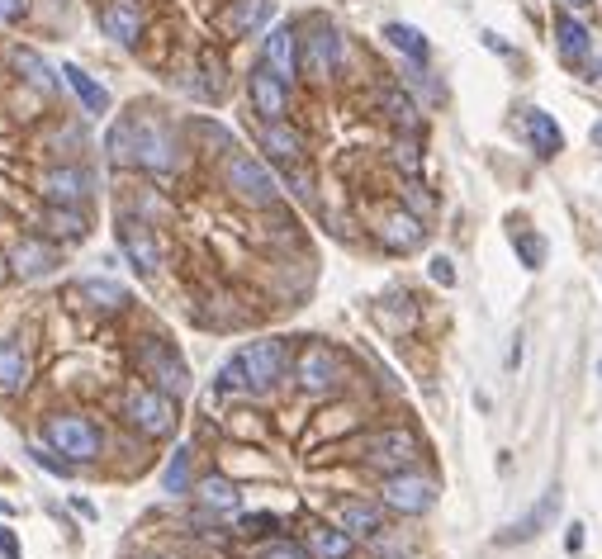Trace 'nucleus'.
<instances>
[{
	"label": "nucleus",
	"instance_id": "f257e3e1",
	"mask_svg": "<svg viewBox=\"0 0 602 559\" xmlns=\"http://www.w3.org/2000/svg\"><path fill=\"white\" fill-rule=\"evenodd\" d=\"M105 152H110L114 166H143V171H157V176L176 171V162H181L176 133L152 109H128L124 119H114Z\"/></svg>",
	"mask_w": 602,
	"mask_h": 559
},
{
	"label": "nucleus",
	"instance_id": "f03ea898",
	"mask_svg": "<svg viewBox=\"0 0 602 559\" xmlns=\"http://www.w3.org/2000/svg\"><path fill=\"white\" fill-rule=\"evenodd\" d=\"M285 365H290V356H285V342L280 337H261V342H247L233 356V361L219 370V389L223 394H233V389H247V394H266L275 379L285 375Z\"/></svg>",
	"mask_w": 602,
	"mask_h": 559
},
{
	"label": "nucleus",
	"instance_id": "7ed1b4c3",
	"mask_svg": "<svg viewBox=\"0 0 602 559\" xmlns=\"http://www.w3.org/2000/svg\"><path fill=\"white\" fill-rule=\"evenodd\" d=\"M124 422L133 432L152 436V441H166V436L181 427V408H176V398L162 394L157 384H133L124 398Z\"/></svg>",
	"mask_w": 602,
	"mask_h": 559
},
{
	"label": "nucleus",
	"instance_id": "20e7f679",
	"mask_svg": "<svg viewBox=\"0 0 602 559\" xmlns=\"http://www.w3.org/2000/svg\"><path fill=\"white\" fill-rule=\"evenodd\" d=\"M43 441H48L57 455H67L72 465H91V460H100V451H105V436H100V427H95L91 417H81V413L48 417Z\"/></svg>",
	"mask_w": 602,
	"mask_h": 559
},
{
	"label": "nucleus",
	"instance_id": "39448f33",
	"mask_svg": "<svg viewBox=\"0 0 602 559\" xmlns=\"http://www.w3.org/2000/svg\"><path fill=\"white\" fill-rule=\"evenodd\" d=\"M223 185H228L242 204H256V209H266V204L280 199V185H275L271 171L256 162L252 152H238V147H233L228 162H223Z\"/></svg>",
	"mask_w": 602,
	"mask_h": 559
},
{
	"label": "nucleus",
	"instance_id": "423d86ee",
	"mask_svg": "<svg viewBox=\"0 0 602 559\" xmlns=\"http://www.w3.org/2000/svg\"><path fill=\"white\" fill-rule=\"evenodd\" d=\"M133 356H138V370H143L162 394H171V398L190 394V365L176 356V346L171 342H162V337H143Z\"/></svg>",
	"mask_w": 602,
	"mask_h": 559
},
{
	"label": "nucleus",
	"instance_id": "0eeeda50",
	"mask_svg": "<svg viewBox=\"0 0 602 559\" xmlns=\"http://www.w3.org/2000/svg\"><path fill=\"white\" fill-rule=\"evenodd\" d=\"M294 379H299L304 394H332V389L342 384V361H337V351L323 342L304 346L299 361H294Z\"/></svg>",
	"mask_w": 602,
	"mask_h": 559
},
{
	"label": "nucleus",
	"instance_id": "6e6552de",
	"mask_svg": "<svg viewBox=\"0 0 602 559\" xmlns=\"http://www.w3.org/2000/svg\"><path fill=\"white\" fill-rule=\"evenodd\" d=\"M384 503L394 512H403V517H418V512H427L437 503V484L422 479V474H389L384 479Z\"/></svg>",
	"mask_w": 602,
	"mask_h": 559
},
{
	"label": "nucleus",
	"instance_id": "1a4fd4ad",
	"mask_svg": "<svg viewBox=\"0 0 602 559\" xmlns=\"http://www.w3.org/2000/svg\"><path fill=\"white\" fill-rule=\"evenodd\" d=\"M365 460L380 469H403L418 460V436L403 432V427H384V432H375L370 441H365Z\"/></svg>",
	"mask_w": 602,
	"mask_h": 559
},
{
	"label": "nucleus",
	"instance_id": "9d476101",
	"mask_svg": "<svg viewBox=\"0 0 602 559\" xmlns=\"http://www.w3.org/2000/svg\"><path fill=\"white\" fill-rule=\"evenodd\" d=\"M119 252L128 256V266L138 275H157L162 271V247H157V237L147 223H119Z\"/></svg>",
	"mask_w": 602,
	"mask_h": 559
},
{
	"label": "nucleus",
	"instance_id": "9b49d317",
	"mask_svg": "<svg viewBox=\"0 0 602 559\" xmlns=\"http://www.w3.org/2000/svg\"><path fill=\"white\" fill-rule=\"evenodd\" d=\"M337 62H342V38H337V29L332 24H313V34L304 38V72L313 76V81H328L332 72H337Z\"/></svg>",
	"mask_w": 602,
	"mask_h": 559
},
{
	"label": "nucleus",
	"instance_id": "f8f14e48",
	"mask_svg": "<svg viewBox=\"0 0 602 559\" xmlns=\"http://www.w3.org/2000/svg\"><path fill=\"white\" fill-rule=\"evenodd\" d=\"M247 91H252V105L256 114L266 119V124H280L285 119V105H290V91H285V81L261 62V67H252V76H247Z\"/></svg>",
	"mask_w": 602,
	"mask_h": 559
},
{
	"label": "nucleus",
	"instance_id": "ddd939ff",
	"mask_svg": "<svg viewBox=\"0 0 602 559\" xmlns=\"http://www.w3.org/2000/svg\"><path fill=\"white\" fill-rule=\"evenodd\" d=\"M95 190L91 171L86 166H53L48 176H43V195L53 199V204H62V209H76V204H86Z\"/></svg>",
	"mask_w": 602,
	"mask_h": 559
},
{
	"label": "nucleus",
	"instance_id": "4468645a",
	"mask_svg": "<svg viewBox=\"0 0 602 559\" xmlns=\"http://www.w3.org/2000/svg\"><path fill=\"white\" fill-rule=\"evenodd\" d=\"M100 29L114 43H138V34H143V5L138 0H105L100 5Z\"/></svg>",
	"mask_w": 602,
	"mask_h": 559
},
{
	"label": "nucleus",
	"instance_id": "2eb2a0df",
	"mask_svg": "<svg viewBox=\"0 0 602 559\" xmlns=\"http://www.w3.org/2000/svg\"><path fill=\"white\" fill-rule=\"evenodd\" d=\"M261 53H266V67L290 86L294 72H299V38H294L290 24H275L271 34H266V43H261Z\"/></svg>",
	"mask_w": 602,
	"mask_h": 559
},
{
	"label": "nucleus",
	"instance_id": "dca6fc26",
	"mask_svg": "<svg viewBox=\"0 0 602 559\" xmlns=\"http://www.w3.org/2000/svg\"><path fill=\"white\" fill-rule=\"evenodd\" d=\"M57 266V247L53 242H38V237H24L15 252H10V271L24 275V280H38Z\"/></svg>",
	"mask_w": 602,
	"mask_h": 559
},
{
	"label": "nucleus",
	"instance_id": "f3484780",
	"mask_svg": "<svg viewBox=\"0 0 602 559\" xmlns=\"http://www.w3.org/2000/svg\"><path fill=\"white\" fill-rule=\"evenodd\" d=\"M29 389V351L15 337H0V394H24Z\"/></svg>",
	"mask_w": 602,
	"mask_h": 559
},
{
	"label": "nucleus",
	"instance_id": "a211bd4d",
	"mask_svg": "<svg viewBox=\"0 0 602 559\" xmlns=\"http://www.w3.org/2000/svg\"><path fill=\"white\" fill-rule=\"evenodd\" d=\"M261 147H266V152H271V162H280L285 171L304 162V138H299V133H294L285 119H280V124H266V128H261Z\"/></svg>",
	"mask_w": 602,
	"mask_h": 559
},
{
	"label": "nucleus",
	"instance_id": "6ab92c4d",
	"mask_svg": "<svg viewBox=\"0 0 602 559\" xmlns=\"http://www.w3.org/2000/svg\"><path fill=\"white\" fill-rule=\"evenodd\" d=\"M522 133L531 138V147H536L541 157H555V152L565 147V133H560V124L550 119L546 109H527V114H522Z\"/></svg>",
	"mask_w": 602,
	"mask_h": 559
},
{
	"label": "nucleus",
	"instance_id": "aec40b11",
	"mask_svg": "<svg viewBox=\"0 0 602 559\" xmlns=\"http://www.w3.org/2000/svg\"><path fill=\"white\" fill-rule=\"evenodd\" d=\"M271 0H233V10H228V15H223V29H228V34H256V29H261V24H266V19H271Z\"/></svg>",
	"mask_w": 602,
	"mask_h": 559
},
{
	"label": "nucleus",
	"instance_id": "412c9836",
	"mask_svg": "<svg viewBox=\"0 0 602 559\" xmlns=\"http://www.w3.org/2000/svg\"><path fill=\"white\" fill-rule=\"evenodd\" d=\"M555 43H560V53H565L569 62H588V57H593V34H588L574 15L555 19Z\"/></svg>",
	"mask_w": 602,
	"mask_h": 559
},
{
	"label": "nucleus",
	"instance_id": "4be33fe9",
	"mask_svg": "<svg viewBox=\"0 0 602 559\" xmlns=\"http://www.w3.org/2000/svg\"><path fill=\"white\" fill-rule=\"evenodd\" d=\"M384 247L389 252H413V247H422V237H427V228H422L413 214H394V218H384Z\"/></svg>",
	"mask_w": 602,
	"mask_h": 559
},
{
	"label": "nucleus",
	"instance_id": "5701e85b",
	"mask_svg": "<svg viewBox=\"0 0 602 559\" xmlns=\"http://www.w3.org/2000/svg\"><path fill=\"white\" fill-rule=\"evenodd\" d=\"M337 517H342V531H351V536H375L384 526V507L365 503V498H347Z\"/></svg>",
	"mask_w": 602,
	"mask_h": 559
},
{
	"label": "nucleus",
	"instance_id": "b1692460",
	"mask_svg": "<svg viewBox=\"0 0 602 559\" xmlns=\"http://www.w3.org/2000/svg\"><path fill=\"white\" fill-rule=\"evenodd\" d=\"M555 512H560V493L550 488L546 498H541V507H531L522 522H512V526H508V536H503V541H531V536H541V531L550 526V517H555Z\"/></svg>",
	"mask_w": 602,
	"mask_h": 559
},
{
	"label": "nucleus",
	"instance_id": "393cba45",
	"mask_svg": "<svg viewBox=\"0 0 602 559\" xmlns=\"http://www.w3.org/2000/svg\"><path fill=\"white\" fill-rule=\"evenodd\" d=\"M62 76H67V86H72V91L81 95L86 114H105V109H110V91H105L100 81H91V76L81 72L76 62H62Z\"/></svg>",
	"mask_w": 602,
	"mask_h": 559
},
{
	"label": "nucleus",
	"instance_id": "a878e982",
	"mask_svg": "<svg viewBox=\"0 0 602 559\" xmlns=\"http://www.w3.org/2000/svg\"><path fill=\"white\" fill-rule=\"evenodd\" d=\"M195 498H200V507L204 512H238V488L228 484L223 474H209V479H200L195 484Z\"/></svg>",
	"mask_w": 602,
	"mask_h": 559
},
{
	"label": "nucleus",
	"instance_id": "bb28decb",
	"mask_svg": "<svg viewBox=\"0 0 602 559\" xmlns=\"http://www.w3.org/2000/svg\"><path fill=\"white\" fill-rule=\"evenodd\" d=\"M76 294H81V299H86L95 313H119V308L128 304V289L114 285V280H81V285H76Z\"/></svg>",
	"mask_w": 602,
	"mask_h": 559
},
{
	"label": "nucleus",
	"instance_id": "cd10ccee",
	"mask_svg": "<svg viewBox=\"0 0 602 559\" xmlns=\"http://www.w3.org/2000/svg\"><path fill=\"white\" fill-rule=\"evenodd\" d=\"M15 67H19V76L34 86V91H43V95H53L57 91V81H53V67L43 62V57L34 53V48H15Z\"/></svg>",
	"mask_w": 602,
	"mask_h": 559
},
{
	"label": "nucleus",
	"instance_id": "c85d7f7f",
	"mask_svg": "<svg viewBox=\"0 0 602 559\" xmlns=\"http://www.w3.org/2000/svg\"><path fill=\"white\" fill-rule=\"evenodd\" d=\"M43 228H48V237H62V242H81V237L91 233V223L76 214V209H62V204H53V209H48Z\"/></svg>",
	"mask_w": 602,
	"mask_h": 559
},
{
	"label": "nucleus",
	"instance_id": "c756f323",
	"mask_svg": "<svg viewBox=\"0 0 602 559\" xmlns=\"http://www.w3.org/2000/svg\"><path fill=\"white\" fill-rule=\"evenodd\" d=\"M384 38H389L403 57H413V62H427V53H432V48H427V38H422L413 24H399V19H394V24H384Z\"/></svg>",
	"mask_w": 602,
	"mask_h": 559
},
{
	"label": "nucleus",
	"instance_id": "7c9ffc66",
	"mask_svg": "<svg viewBox=\"0 0 602 559\" xmlns=\"http://www.w3.org/2000/svg\"><path fill=\"white\" fill-rule=\"evenodd\" d=\"M309 545L318 559H347L351 555V531H328V526H318L309 536Z\"/></svg>",
	"mask_w": 602,
	"mask_h": 559
},
{
	"label": "nucleus",
	"instance_id": "2f4dec72",
	"mask_svg": "<svg viewBox=\"0 0 602 559\" xmlns=\"http://www.w3.org/2000/svg\"><path fill=\"white\" fill-rule=\"evenodd\" d=\"M162 488H166V493H190V488H195V484H190V446H181V451L166 460Z\"/></svg>",
	"mask_w": 602,
	"mask_h": 559
},
{
	"label": "nucleus",
	"instance_id": "473e14b6",
	"mask_svg": "<svg viewBox=\"0 0 602 559\" xmlns=\"http://www.w3.org/2000/svg\"><path fill=\"white\" fill-rule=\"evenodd\" d=\"M29 460H34L38 469H48V474H53V479H72V460H67V455H57L53 446H29Z\"/></svg>",
	"mask_w": 602,
	"mask_h": 559
},
{
	"label": "nucleus",
	"instance_id": "72a5a7b5",
	"mask_svg": "<svg viewBox=\"0 0 602 559\" xmlns=\"http://www.w3.org/2000/svg\"><path fill=\"white\" fill-rule=\"evenodd\" d=\"M384 109H389V119H394V124H403V128L418 124V109H413V100H408V95H399V91L384 95Z\"/></svg>",
	"mask_w": 602,
	"mask_h": 559
},
{
	"label": "nucleus",
	"instance_id": "f704fd0d",
	"mask_svg": "<svg viewBox=\"0 0 602 559\" xmlns=\"http://www.w3.org/2000/svg\"><path fill=\"white\" fill-rule=\"evenodd\" d=\"M256 559H313V555L299 541H271V545L256 550Z\"/></svg>",
	"mask_w": 602,
	"mask_h": 559
},
{
	"label": "nucleus",
	"instance_id": "c9c22d12",
	"mask_svg": "<svg viewBox=\"0 0 602 559\" xmlns=\"http://www.w3.org/2000/svg\"><path fill=\"white\" fill-rule=\"evenodd\" d=\"M275 526H280V517H271V512H247V517H238L242 536H266V531H275Z\"/></svg>",
	"mask_w": 602,
	"mask_h": 559
},
{
	"label": "nucleus",
	"instance_id": "e433bc0d",
	"mask_svg": "<svg viewBox=\"0 0 602 559\" xmlns=\"http://www.w3.org/2000/svg\"><path fill=\"white\" fill-rule=\"evenodd\" d=\"M517 252H522V261H527L531 271H536V266H541V261H546V242H541V237H517Z\"/></svg>",
	"mask_w": 602,
	"mask_h": 559
},
{
	"label": "nucleus",
	"instance_id": "4c0bfd02",
	"mask_svg": "<svg viewBox=\"0 0 602 559\" xmlns=\"http://www.w3.org/2000/svg\"><path fill=\"white\" fill-rule=\"evenodd\" d=\"M427 275H432V280H437V285H456V266H451V256H432V261H427Z\"/></svg>",
	"mask_w": 602,
	"mask_h": 559
},
{
	"label": "nucleus",
	"instance_id": "58836bf2",
	"mask_svg": "<svg viewBox=\"0 0 602 559\" xmlns=\"http://www.w3.org/2000/svg\"><path fill=\"white\" fill-rule=\"evenodd\" d=\"M0 559H24V550H19V541H15V531L0 522Z\"/></svg>",
	"mask_w": 602,
	"mask_h": 559
},
{
	"label": "nucleus",
	"instance_id": "ea45409f",
	"mask_svg": "<svg viewBox=\"0 0 602 559\" xmlns=\"http://www.w3.org/2000/svg\"><path fill=\"white\" fill-rule=\"evenodd\" d=\"M565 550H569V555H579V550H584V526H579V522L565 531Z\"/></svg>",
	"mask_w": 602,
	"mask_h": 559
},
{
	"label": "nucleus",
	"instance_id": "a19ab883",
	"mask_svg": "<svg viewBox=\"0 0 602 559\" xmlns=\"http://www.w3.org/2000/svg\"><path fill=\"white\" fill-rule=\"evenodd\" d=\"M19 15H24V0H0V24H10Z\"/></svg>",
	"mask_w": 602,
	"mask_h": 559
},
{
	"label": "nucleus",
	"instance_id": "79ce46f5",
	"mask_svg": "<svg viewBox=\"0 0 602 559\" xmlns=\"http://www.w3.org/2000/svg\"><path fill=\"white\" fill-rule=\"evenodd\" d=\"M72 507L86 517V522H95V517H100V512H95V503H86V498H72Z\"/></svg>",
	"mask_w": 602,
	"mask_h": 559
},
{
	"label": "nucleus",
	"instance_id": "37998d69",
	"mask_svg": "<svg viewBox=\"0 0 602 559\" xmlns=\"http://www.w3.org/2000/svg\"><path fill=\"white\" fill-rule=\"evenodd\" d=\"M565 5H574V10H588V5H593V0H565Z\"/></svg>",
	"mask_w": 602,
	"mask_h": 559
},
{
	"label": "nucleus",
	"instance_id": "c03bdc74",
	"mask_svg": "<svg viewBox=\"0 0 602 559\" xmlns=\"http://www.w3.org/2000/svg\"><path fill=\"white\" fill-rule=\"evenodd\" d=\"M593 143H602V124H598V128H593Z\"/></svg>",
	"mask_w": 602,
	"mask_h": 559
},
{
	"label": "nucleus",
	"instance_id": "a18cd8bd",
	"mask_svg": "<svg viewBox=\"0 0 602 559\" xmlns=\"http://www.w3.org/2000/svg\"><path fill=\"white\" fill-rule=\"evenodd\" d=\"M5 266H10V261H0V280H5Z\"/></svg>",
	"mask_w": 602,
	"mask_h": 559
},
{
	"label": "nucleus",
	"instance_id": "49530a36",
	"mask_svg": "<svg viewBox=\"0 0 602 559\" xmlns=\"http://www.w3.org/2000/svg\"><path fill=\"white\" fill-rule=\"evenodd\" d=\"M598 375H602V365H598Z\"/></svg>",
	"mask_w": 602,
	"mask_h": 559
}]
</instances>
